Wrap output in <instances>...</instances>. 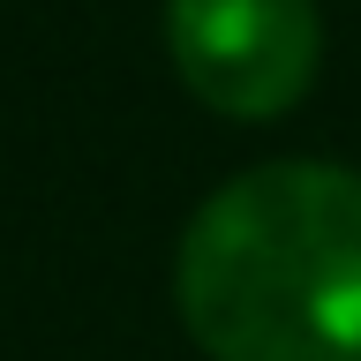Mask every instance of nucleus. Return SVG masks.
Segmentation results:
<instances>
[{
    "mask_svg": "<svg viewBox=\"0 0 361 361\" xmlns=\"http://www.w3.org/2000/svg\"><path fill=\"white\" fill-rule=\"evenodd\" d=\"M173 301L211 361H361V173L279 158L226 180L180 233Z\"/></svg>",
    "mask_w": 361,
    "mask_h": 361,
    "instance_id": "1",
    "label": "nucleus"
},
{
    "mask_svg": "<svg viewBox=\"0 0 361 361\" xmlns=\"http://www.w3.org/2000/svg\"><path fill=\"white\" fill-rule=\"evenodd\" d=\"M166 53L188 98L226 121H279L324 61L316 0H166Z\"/></svg>",
    "mask_w": 361,
    "mask_h": 361,
    "instance_id": "2",
    "label": "nucleus"
}]
</instances>
